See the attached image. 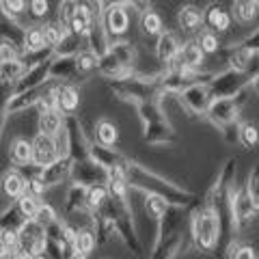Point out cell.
Instances as JSON below:
<instances>
[{"label":"cell","mask_w":259,"mask_h":259,"mask_svg":"<svg viewBox=\"0 0 259 259\" xmlns=\"http://www.w3.org/2000/svg\"><path fill=\"white\" fill-rule=\"evenodd\" d=\"M250 82H253V78L248 74L227 67L221 74L212 76V80L207 82V93L212 100H218V97H236L244 89H248Z\"/></svg>","instance_id":"4"},{"label":"cell","mask_w":259,"mask_h":259,"mask_svg":"<svg viewBox=\"0 0 259 259\" xmlns=\"http://www.w3.org/2000/svg\"><path fill=\"white\" fill-rule=\"evenodd\" d=\"M95 139H97V145H104V147H112L119 139V130L117 125L112 123L108 119H100L95 123Z\"/></svg>","instance_id":"23"},{"label":"cell","mask_w":259,"mask_h":259,"mask_svg":"<svg viewBox=\"0 0 259 259\" xmlns=\"http://www.w3.org/2000/svg\"><path fill=\"white\" fill-rule=\"evenodd\" d=\"M141 30L143 35L147 37H158L160 32H164V22H162V15L158 11H143L141 13Z\"/></svg>","instance_id":"24"},{"label":"cell","mask_w":259,"mask_h":259,"mask_svg":"<svg viewBox=\"0 0 259 259\" xmlns=\"http://www.w3.org/2000/svg\"><path fill=\"white\" fill-rule=\"evenodd\" d=\"M3 240H5V244L9 250L18 248V244H20V236L15 231H3Z\"/></svg>","instance_id":"42"},{"label":"cell","mask_w":259,"mask_h":259,"mask_svg":"<svg viewBox=\"0 0 259 259\" xmlns=\"http://www.w3.org/2000/svg\"><path fill=\"white\" fill-rule=\"evenodd\" d=\"M177 104L192 117H205V110L212 102V97L207 93V84H192L188 89H184L182 93L175 95Z\"/></svg>","instance_id":"7"},{"label":"cell","mask_w":259,"mask_h":259,"mask_svg":"<svg viewBox=\"0 0 259 259\" xmlns=\"http://www.w3.org/2000/svg\"><path fill=\"white\" fill-rule=\"evenodd\" d=\"M0 259H15V253H13V250H7V253L0 255Z\"/></svg>","instance_id":"46"},{"label":"cell","mask_w":259,"mask_h":259,"mask_svg":"<svg viewBox=\"0 0 259 259\" xmlns=\"http://www.w3.org/2000/svg\"><path fill=\"white\" fill-rule=\"evenodd\" d=\"M188 242H192L188 227H184V229L175 233H168L164 238H156L153 248H151V259H173L188 246Z\"/></svg>","instance_id":"8"},{"label":"cell","mask_w":259,"mask_h":259,"mask_svg":"<svg viewBox=\"0 0 259 259\" xmlns=\"http://www.w3.org/2000/svg\"><path fill=\"white\" fill-rule=\"evenodd\" d=\"M180 59L184 65L188 67H194V69H203V63H205V54L201 52L199 44L194 39H188L186 44H182L180 48Z\"/></svg>","instance_id":"20"},{"label":"cell","mask_w":259,"mask_h":259,"mask_svg":"<svg viewBox=\"0 0 259 259\" xmlns=\"http://www.w3.org/2000/svg\"><path fill=\"white\" fill-rule=\"evenodd\" d=\"M91 24H93V11L89 9L87 5H78L74 13H71L67 26H69V32H74V35L80 37V35H84V32H89Z\"/></svg>","instance_id":"17"},{"label":"cell","mask_w":259,"mask_h":259,"mask_svg":"<svg viewBox=\"0 0 259 259\" xmlns=\"http://www.w3.org/2000/svg\"><path fill=\"white\" fill-rule=\"evenodd\" d=\"M233 26L231 11L225 9L221 3H209L203 9V28L216 32V35H225Z\"/></svg>","instance_id":"10"},{"label":"cell","mask_w":259,"mask_h":259,"mask_svg":"<svg viewBox=\"0 0 259 259\" xmlns=\"http://www.w3.org/2000/svg\"><path fill=\"white\" fill-rule=\"evenodd\" d=\"M3 192L11 199H20L26 192V180L20 173H7L3 177Z\"/></svg>","instance_id":"27"},{"label":"cell","mask_w":259,"mask_h":259,"mask_svg":"<svg viewBox=\"0 0 259 259\" xmlns=\"http://www.w3.org/2000/svg\"><path fill=\"white\" fill-rule=\"evenodd\" d=\"M50 9V5H48V0H30V11L35 18H44Z\"/></svg>","instance_id":"40"},{"label":"cell","mask_w":259,"mask_h":259,"mask_svg":"<svg viewBox=\"0 0 259 259\" xmlns=\"http://www.w3.org/2000/svg\"><path fill=\"white\" fill-rule=\"evenodd\" d=\"M136 112H139V119H141L143 127L151 125V123H158V121H168L166 110L162 108V104H160V97L158 100H151V102L136 104Z\"/></svg>","instance_id":"16"},{"label":"cell","mask_w":259,"mask_h":259,"mask_svg":"<svg viewBox=\"0 0 259 259\" xmlns=\"http://www.w3.org/2000/svg\"><path fill=\"white\" fill-rule=\"evenodd\" d=\"M30 145H32V160L30 162H35L37 166L46 168L59 160V149H56V143L52 136L39 134Z\"/></svg>","instance_id":"11"},{"label":"cell","mask_w":259,"mask_h":259,"mask_svg":"<svg viewBox=\"0 0 259 259\" xmlns=\"http://www.w3.org/2000/svg\"><path fill=\"white\" fill-rule=\"evenodd\" d=\"M177 24L180 30H184L186 35H199L203 30V9H199L197 5H182L177 9Z\"/></svg>","instance_id":"12"},{"label":"cell","mask_w":259,"mask_h":259,"mask_svg":"<svg viewBox=\"0 0 259 259\" xmlns=\"http://www.w3.org/2000/svg\"><path fill=\"white\" fill-rule=\"evenodd\" d=\"M56 97V110H61V115H69L78 108V102H80V95L74 87H61L54 91Z\"/></svg>","instance_id":"19"},{"label":"cell","mask_w":259,"mask_h":259,"mask_svg":"<svg viewBox=\"0 0 259 259\" xmlns=\"http://www.w3.org/2000/svg\"><path fill=\"white\" fill-rule=\"evenodd\" d=\"M97 67H100L102 74L108 76V78H127L130 74H132V69L123 67V65H121L110 52H106L102 59H97Z\"/></svg>","instance_id":"22"},{"label":"cell","mask_w":259,"mask_h":259,"mask_svg":"<svg viewBox=\"0 0 259 259\" xmlns=\"http://www.w3.org/2000/svg\"><path fill=\"white\" fill-rule=\"evenodd\" d=\"M11 158H13V162H18V164H28L32 160V145L24 139H18L11 147Z\"/></svg>","instance_id":"32"},{"label":"cell","mask_w":259,"mask_h":259,"mask_svg":"<svg viewBox=\"0 0 259 259\" xmlns=\"http://www.w3.org/2000/svg\"><path fill=\"white\" fill-rule=\"evenodd\" d=\"M194 41L199 44L201 52L205 54V59H207V56H218V54H221V50H223L221 35H216V32L207 30V28L201 30L199 35H197V39H194Z\"/></svg>","instance_id":"21"},{"label":"cell","mask_w":259,"mask_h":259,"mask_svg":"<svg viewBox=\"0 0 259 259\" xmlns=\"http://www.w3.org/2000/svg\"><path fill=\"white\" fill-rule=\"evenodd\" d=\"M231 218H233V227H236V233H242L250 229L257 221H259V212L255 209L253 201L248 199L246 188H233L231 192Z\"/></svg>","instance_id":"5"},{"label":"cell","mask_w":259,"mask_h":259,"mask_svg":"<svg viewBox=\"0 0 259 259\" xmlns=\"http://www.w3.org/2000/svg\"><path fill=\"white\" fill-rule=\"evenodd\" d=\"M238 143L244 149H255L257 143H259V130H257V125L250 123V121H246V123H240V127H238Z\"/></svg>","instance_id":"29"},{"label":"cell","mask_w":259,"mask_h":259,"mask_svg":"<svg viewBox=\"0 0 259 259\" xmlns=\"http://www.w3.org/2000/svg\"><path fill=\"white\" fill-rule=\"evenodd\" d=\"M166 207H168V203H166L164 199L156 197V194H145V199H143V209H145V212H147V216H151L156 223L160 221L162 216H164Z\"/></svg>","instance_id":"30"},{"label":"cell","mask_w":259,"mask_h":259,"mask_svg":"<svg viewBox=\"0 0 259 259\" xmlns=\"http://www.w3.org/2000/svg\"><path fill=\"white\" fill-rule=\"evenodd\" d=\"M24 41H26V50L39 52L46 46V41H44V28H39V26L28 28L26 35H24Z\"/></svg>","instance_id":"36"},{"label":"cell","mask_w":259,"mask_h":259,"mask_svg":"<svg viewBox=\"0 0 259 259\" xmlns=\"http://www.w3.org/2000/svg\"><path fill=\"white\" fill-rule=\"evenodd\" d=\"M61 127H63V115H61V110H48L41 115V119H39V130H41V134L46 136H54L61 132Z\"/></svg>","instance_id":"26"},{"label":"cell","mask_w":259,"mask_h":259,"mask_svg":"<svg viewBox=\"0 0 259 259\" xmlns=\"http://www.w3.org/2000/svg\"><path fill=\"white\" fill-rule=\"evenodd\" d=\"M97 56L95 52H80L76 56V71H82V74H89V71H93L97 67Z\"/></svg>","instance_id":"37"},{"label":"cell","mask_w":259,"mask_h":259,"mask_svg":"<svg viewBox=\"0 0 259 259\" xmlns=\"http://www.w3.org/2000/svg\"><path fill=\"white\" fill-rule=\"evenodd\" d=\"M0 61H3V63L15 61V50L9 44H0Z\"/></svg>","instance_id":"43"},{"label":"cell","mask_w":259,"mask_h":259,"mask_svg":"<svg viewBox=\"0 0 259 259\" xmlns=\"http://www.w3.org/2000/svg\"><path fill=\"white\" fill-rule=\"evenodd\" d=\"M3 9L7 13H22L24 11V0H3Z\"/></svg>","instance_id":"41"},{"label":"cell","mask_w":259,"mask_h":259,"mask_svg":"<svg viewBox=\"0 0 259 259\" xmlns=\"http://www.w3.org/2000/svg\"><path fill=\"white\" fill-rule=\"evenodd\" d=\"M69 259H87V255H82V253H76V250H74V255H71Z\"/></svg>","instance_id":"48"},{"label":"cell","mask_w":259,"mask_h":259,"mask_svg":"<svg viewBox=\"0 0 259 259\" xmlns=\"http://www.w3.org/2000/svg\"><path fill=\"white\" fill-rule=\"evenodd\" d=\"M240 104L236 97H218V100H212L209 106L205 110V119L212 125H216L218 130H223L227 125L236 123L238 115H240Z\"/></svg>","instance_id":"6"},{"label":"cell","mask_w":259,"mask_h":259,"mask_svg":"<svg viewBox=\"0 0 259 259\" xmlns=\"http://www.w3.org/2000/svg\"><path fill=\"white\" fill-rule=\"evenodd\" d=\"M91 156L95 158V164H100L102 168H106V171L117 168V166H123L127 162L123 156H119V153H115L110 147H104V145H93Z\"/></svg>","instance_id":"18"},{"label":"cell","mask_w":259,"mask_h":259,"mask_svg":"<svg viewBox=\"0 0 259 259\" xmlns=\"http://www.w3.org/2000/svg\"><path fill=\"white\" fill-rule=\"evenodd\" d=\"M231 18L242 26H250L259 18V3L257 0H233Z\"/></svg>","instance_id":"15"},{"label":"cell","mask_w":259,"mask_h":259,"mask_svg":"<svg viewBox=\"0 0 259 259\" xmlns=\"http://www.w3.org/2000/svg\"><path fill=\"white\" fill-rule=\"evenodd\" d=\"M32 259H48V257H46V255L41 253V255H35V257H32Z\"/></svg>","instance_id":"49"},{"label":"cell","mask_w":259,"mask_h":259,"mask_svg":"<svg viewBox=\"0 0 259 259\" xmlns=\"http://www.w3.org/2000/svg\"><path fill=\"white\" fill-rule=\"evenodd\" d=\"M180 39H177L175 32H160L158 39H156V59L162 63V65H168L177 54H180Z\"/></svg>","instance_id":"14"},{"label":"cell","mask_w":259,"mask_h":259,"mask_svg":"<svg viewBox=\"0 0 259 259\" xmlns=\"http://www.w3.org/2000/svg\"><path fill=\"white\" fill-rule=\"evenodd\" d=\"M125 177L130 188L139 190L143 194H156V197L164 199L168 205H177V207H192L197 203V194H192L188 190L175 186L173 182L164 180L162 175L153 173L151 168H145L139 162H130L125 164Z\"/></svg>","instance_id":"1"},{"label":"cell","mask_w":259,"mask_h":259,"mask_svg":"<svg viewBox=\"0 0 259 259\" xmlns=\"http://www.w3.org/2000/svg\"><path fill=\"white\" fill-rule=\"evenodd\" d=\"M71 246H74L76 253L89 255L95 248V236L91 231H87V229H80V231H76L74 240H71Z\"/></svg>","instance_id":"31"},{"label":"cell","mask_w":259,"mask_h":259,"mask_svg":"<svg viewBox=\"0 0 259 259\" xmlns=\"http://www.w3.org/2000/svg\"><path fill=\"white\" fill-rule=\"evenodd\" d=\"M145 141L153 147H171L177 143V134L168 121H158V123L145 125Z\"/></svg>","instance_id":"13"},{"label":"cell","mask_w":259,"mask_h":259,"mask_svg":"<svg viewBox=\"0 0 259 259\" xmlns=\"http://www.w3.org/2000/svg\"><path fill=\"white\" fill-rule=\"evenodd\" d=\"M188 231L192 244L203 253H212L221 244V223H218L214 207L205 199H197V203L190 207Z\"/></svg>","instance_id":"2"},{"label":"cell","mask_w":259,"mask_h":259,"mask_svg":"<svg viewBox=\"0 0 259 259\" xmlns=\"http://www.w3.org/2000/svg\"><path fill=\"white\" fill-rule=\"evenodd\" d=\"M63 37V30L56 26V24H48V26H44V41L46 46H59Z\"/></svg>","instance_id":"38"},{"label":"cell","mask_w":259,"mask_h":259,"mask_svg":"<svg viewBox=\"0 0 259 259\" xmlns=\"http://www.w3.org/2000/svg\"><path fill=\"white\" fill-rule=\"evenodd\" d=\"M229 259H257V250L253 244H242V242H231L229 246Z\"/></svg>","instance_id":"34"},{"label":"cell","mask_w":259,"mask_h":259,"mask_svg":"<svg viewBox=\"0 0 259 259\" xmlns=\"http://www.w3.org/2000/svg\"><path fill=\"white\" fill-rule=\"evenodd\" d=\"M18 205H20V212L26 218H30V221H35L39 207H41V203H39V197H35V194H30V192L22 194V197L18 199Z\"/></svg>","instance_id":"33"},{"label":"cell","mask_w":259,"mask_h":259,"mask_svg":"<svg viewBox=\"0 0 259 259\" xmlns=\"http://www.w3.org/2000/svg\"><path fill=\"white\" fill-rule=\"evenodd\" d=\"M7 250H9V248H7L5 240H3V231H0V255H3V253H7Z\"/></svg>","instance_id":"45"},{"label":"cell","mask_w":259,"mask_h":259,"mask_svg":"<svg viewBox=\"0 0 259 259\" xmlns=\"http://www.w3.org/2000/svg\"><path fill=\"white\" fill-rule=\"evenodd\" d=\"M240 46H242V48H246V50H250V52H259V26H257L255 32H250L248 37L242 39Z\"/></svg>","instance_id":"39"},{"label":"cell","mask_w":259,"mask_h":259,"mask_svg":"<svg viewBox=\"0 0 259 259\" xmlns=\"http://www.w3.org/2000/svg\"><path fill=\"white\" fill-rule=\"evenodd\" d=\"M110 87L115 89L119 97H123V100H130V102H134V104L158 100V97L162 95L158 80H151V78H145V76L119 78L117 82H112Z\"/></svg>","instance_id":"3"},{"label":"cell","mask_w":259,"mask_h":259,"mask_svg":"<svg viewBox=\"0 0 259 259\" xmlns=\"http://www.w3.org/2000/svg\"><path fill=\"white\" fill-rule=\"evenodd\" d=\"M257 3H259V0H257Z\"/></svg>","instance_id":"50"},{"label":"cell","mask_w":259,"mask_h":259,"mask_svg":"<svg viewBox=\"0 0 259 259\" xmlns=\"http://www.w3.org/2000/svg\"><path fill=\"white\" fill-rule=\"evenodd\" d=\"M108 197H110V194H108V186L106 184H91L87 188L84 201H87V205L91 209H100V207L106 205Z\"/></svg>","instance_id":"28"},{"label":"cell","mask_w":259,"mask_h":259,"mask_svg":"<svg viewBox=\"0 0 259 259\" xmlns=\"http://www.w3.org/2000/svg\"><path fill=\"white\" fill-rule=\"evenodd\" d=\"M108 52L115 56V59L123 65V67L134 69V65H136V48L130 41H117Z\"/></svg>","instance_id":"25"},{"label":"cell","mask_w":259,"mask_h":259,"mask_svg":"<svg viewBox=\"0 0 259 259\" xmlns=\"http://www.w3.org/2000/svg\"><path fill=\"white\" fill-rule=\"evenodd\" d=\"M250 84H253V89H255V93H259V74L253 78V82H250Z\"/></svg>","instance_id":"47"},{"label":"cell","mask_w":259,"mask_h":259,"mask_svg":"<svg viewBox=\"0 0 259 259\" xmlns=\"http://www.w3.org/2000/svg\"><path fill=\"white\" fill-rule=\"evenodd\" d=\"M28 186H30V194H35V197H39V194H41L44 190H46V184L41 182V180H30L28 184H26V188H28Z\"/></svg>","instance_id":"44"},{"label":"cell","mask_w":259,"mask_h":259,"mask_svg":"<svg viewBox=\"0 0 259 259\" xmlns=\"http://www.w3.org/2000/svg\"><path fill=\"white\" fill-rule=\"evenodd\" d=\"M102 28L106 37H123L130 28V13L125 5H108L102 13Z\"/></svg>","instance_id":"9"},{"label":"cell","mask_w":259,"mask_h":259,"mask_svg":"<svg viewBox=\"0 0 259 259\" xmlns=\"http://www.w3.org/2000/svg\"><path fill=\"white\" fill-rule=\"evenodd\" d=\"M244 188H246L248 199L253 201L255 209L259 212V164L248 173V180H246V184H244Z\"/></svg>","instance_id":"35"}]
</instances>
